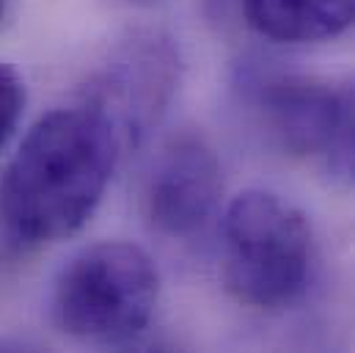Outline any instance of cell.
<instances>
[{
    "label": "cell",
    "instance_id": "obj_11",
    "mask_svg": "<svg viewBox=\"0 0 355 353\" xmlns=\"http://www.w3.org/2000/svg\"><path fill=\"white\" fill-rule=\"evenodd\" d=\"M132 3H157V0H132Z\"/></svg>",
    "mask_w": 355,
    "mask_h": 353
},
{
    "label": "cell",
    "instance_id": "obj_10",
    "mask_svg": "<svg viewBox=\"0 0 355 353\" xmlns=\"http://www.w3.org/2000/svg\"><path fill=\"white\" fill-rule=\"evenodd\" d=\"M6 3H8V0H0V17H3V11H6Z\"/></svg>",
    "mask_w": 355,
    "mask_h": 353
},
{
    "label": "cell",
    "instance_id": "obj_8",
    "mask_svg": "<svg viewBox=\"0 0 355 353\" xmlns=\"http://www.w3.org/2000/svg\"><path fill=\"white\" fill-rule=\"evenodd\" d=\"M336 174L355 182V78L336 83V119L325 155Z\"/></svg>",
    "mask_w": 355,
    "mask_h": 353
},
{
    "label": "cell",
    "instance_id": "obj_5",
    "mask_svg": "<svg viewBox=\"0 0 355 353\" xmlns=\"http://www.w3.org/2000/svg\"><path fill=\"white\" fill-rule=\"evenodd\" d=\"M220 188V161L212 144L196 130H179L152 161L144 188L146 218L166 238H193L212 218Z\"/></svg>",
    "mask_w": 355,
    "mask_h": 353
},
{
    "label": "cell",
    "instance_id": "obj_6",
    "mask_svg": "<svg viewBox=\"0 0 355 353\" xmlns=\"http://www.w3.org/2000/svg\"><path fill=\"white\" fill-rule=\"evenodd\" d=\"M240 88L284 152L295 158L325 155L336 119V83L251 67L243 72Z\"/></svg>",
    "mask_w": 355,
    "mask_h": 353
},
{
    "label": "cell",
    "instance_id": "obj_3",
    "mask_svg": "<svg viewBox=\"0 0 355 353\" xmlns=\"http://www.w3.org/2000/svg\"><path fill=\"white\" fill-rule=\"evenodd\" d=\"M157 298L155 260L135 243L102 240L72 254L55 273L50 312L72 340L127 345L149 329Z\"/></svg>",
    "mask_w": 355,
    "mask_h": 353
},
{
    "label": "cell",
    "instance_id": "obj_1",
    "mask_svg": "<svg viewBox=\"0 0 355 353\" xmlns=\"http://www.w3.org/2000/svg\"><path fill=\"white\" fill-rule=\"evenodd\" d=\"M121 149L113 122L86 99L44 113L0 176V252L31 257L78 235L96 213Z\"/></svg>",
    "mask_w": 355,
    "mask_h": 353
},
{
    "label": "cell",
    "instance_id": "obj_4",
    "mask_svg": "<svg viewBox=\"0 0 355 353\" xmlns=\"http://www.w3.org/2000/svg\"><path fill=\"white\" fill-rule=\"evenodd\" d=\"M179 50L157 31L132 33L119 42L91 75L83 97L116 127L121 147H138L163 119L179 86Z\"/></svg>",
    "mask_w": 355,
    "mask_h": 353
},
{
    "label": "cell",
    "instance_id": "obj_2",
    "mask_svg": "<svg viewBox=\"0 0 355 353\" xmlns=\"http://www.w3.org/2000/svg\"><path fill=\"white\" fill-rule=\"evenodd\" d=\"M314 232L300 207L272 190H245L223 213L220 276L229 295L259 312L292 309L309 290Z\"/></svg>",
    "mask_w": 355,
    "mask_h": 353
},
{
    "label": "cell",
    "instance_id": "obj_7",
    "mask_svg": "<svg viewBox=\"0 0 355 353\" xmlns=\"http://www.w3.org/2000/svg\"><path fill=\"white\" fill-rule=\"evenodd\" d=\"M251 31L278 44H317L355 25V0H243Z\"/></svg>",
    "mask_w": 355,
    "mask_h": 353
},
{
    "label": "cell",
    "instance_id": "obj_9",
    "mask_svg": "<svg viewBox=\"0 0 355 353\" xmlns=\"http://www.w3.org/2000/svg\"><path fill=\"white\" fill-rule=\"evenodd\" d=\"M25 99L28 94L19 72L8 64H0V152L8 147V141L19 127V119L25 113Z\"/></svg>",
    "mask_w": 355,
    "mask_h": 353
}]
</instances>
